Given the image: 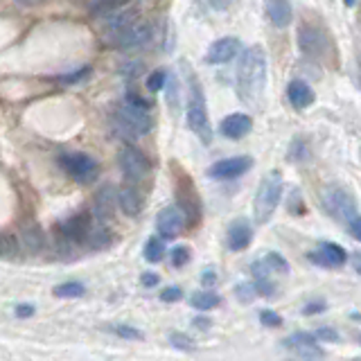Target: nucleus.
<instances>
[{"label": "nucleus", "instance_id": "1", "mask_svg": "<svg viewBox=\"0 0 361 361\" xmlns=\"http://www.w3.org/2000/svg\"><path fill=\"white\" fill-rule=\"evenodd\" d=\"M267 86V52L262 45L246 48L237 63V93L246 104H255Z\"/></svg>", "mask_w": 361, "mask_h": 361}, {"label": "nucleus", "instance_id": "2", "mask_svg": "<svg viewBox=\"0 0 361 361\" xmlns=\"http://www.w3.org/2000/svg\"><path fill=\"white\" fill-rule=\"evenodd\" d=\"M149 109H152V102L129 93L127 99L116 109V124L122 129V133L127 135V138L147 135L154 129V118H152Z\"/></svg>", "mask_w": 361, "mask_h": 361}, {"label": "nucleus", "instance_id": "3", "mask_svg": "<svg viewBox=\"0 0 361 361\" xmlns=\"http://www.w3.org/2000/svg\"><path fill=\"white\" fill-rule=\"evenodd\" d=\"M185 118H188V127L192 129V133L199 135L203 145H210L212 129H210L206 95H203V86L199 84L197 75L192 73L190 68H188V109H185Z\"/></svg>", "mask_w": 361, "mask_h": 361}, {"label": "nucleus", "instance_id": "4", "mask_svg": "<svg viewBox=\"0 0 361 361\" xmlns=\"http://www.w3.org/2000/svg\"><path fill=\"white\" fill-rule=\"evenodd\" d=\"M282 197V174L280 172H267L264 178L259 180V188H257V195L253 201V217L255 224H267L280 203Z\"/></svg>", "mask_w": 361, "mask_h": 361}, {"label": "nucleus", "instance_id": "5", "mask_svg": "<svg viewBox=\"0 0 361 361\" xmlns=\"http://www.w3.org/2000/svg\"><path fill=\"white\" fill-rule=\"evenodd\" d=\"M152 41V25L140 16L122 25L120 30L109 32V43L118 50H135Z\"/></svg>", "mask_w": 361, "mask_h": 361}, {"label": "nucleus", "instance_id": "6", "mask_svg": "<svg viewBox=\"0 0 361 361\" xmlns=\"http://www.w3.org/2000/svg\"><path fill=\"white\" fill-rule=\"evenodd\" d=\"M61 167L68 172V176H73L75 180H79V183H93V180L97 178V161L93 156L88 154H82V152H71V154H61L59 158Z\"/></svg>", "mask_w": 361, "mask_h": 361}, {"label": "nucleus", "instance_id": "7", "mask_svg": "<svg viewBox=\"0 0 361 361\" xmlns=\"http://www.w3.org/2000/svg\"><path fill=\"white\" fill-rule=\"evenodd\" d=\"M323 208L330 212L334 219L341 221L343 226L359 214L355 199L350 197L343 188H327L323 192Z\"/></svg>", "mask_w": 361, "mask_h": 361}, {"label": "nucleus", "instance_id": "8", "mask_svg": "<svg viewBox=\"0 0 361 361\" xmlns=\"http://www.w3.org/2000/svg\"><path fill=\"white\" fill-rule=\"evenodd\" d=\"M174 176H176V199L180 203V210H183L185 219H190V224H197L201 217V201L195 185H192V178L180 172L178 167H174Z\"/></svg>", "mask_w": 361, "mask_h": 361}, {"label": "nucleus", "instance_id": "9", "mask_svg": "<svg viewBox=\"0 0 361 361\" xmlns=\"http://www.w3.org/2000/svg\"><path fill=\"white\" fill-rule=\"evenodd\" d=\"M118 165L122 169L124 178L131 180V183H138V180H142L147 176V172H149V161H147V156L133 145L122 147L118 154Z\"/></svg>", "mask_w": 361, "mask_h": 361}, {"label": "nucleus", "instance_id": "10", "mask_svg": "<svg viewBox=\"0 0 361 361\" xmlns=\"http://www.w3.org/2000/svg\"><path fill=\"white\" fill-rule=\"evenodd\" d=\"M156 228L158 237H165V240H176V237L183 233L185 228V214L178 206H167L158 212L156 219Z\"/></svg>", "mask_w": 361, "mask_h": 361}, {"label": "nucleus", "instance_id": "11", "mask_svg": "<svg viewBox=\"0 0 361 361\" xmlns=\"http://www.w3.org/2000/svg\"><path fill=\"white\" fill-rule=\"evenodd\" d=\"M282 345H285L287 350H291L293 355L300 357V359H323L325 353L323 348L319 345V341H316V336L310 334V332H296L287 336L285 341H282Z\"/></svg>", "mask_w": 361, "mask_h": 361}, {"label": "nucleus", "instance_id": "12", "mask_svg": "<svg viewBox=\"0 0 361 361\" xmlns=\"http://www.w3.org/2000/svg\"><path fill=\"white\" fill-rule=\"evenodd\" d=\"M298 45H300V50L307 56L321 59V56H325L330 41H327V34L323 30L314 27V25H302L298 30Z\"/></svg>", "mask_w": 361, "mask_h": 361}, {"label": "nucleus", "instance_id": "13", "mask_svg": "<svg viewBox=\"0 0 361 361\" xmlns=\"http://www.w3.org/2000/svg\"><path fill=\"white\" fill-rule=\"evenodd\" d=\"M253 165V158L251 156H233V158H224V161L214 163L208 169V176L210 178H221V180H231L246 174L248 169Z\"/></svg>", "mask_w": 361, "mask_h": 361}, {"label": "nucleus", "instance_id": "14", "mask_svg": "<svg viewBox=\"0 0 361 361\" xmlns=\"http://www.w3.org/2000/svg\"><path fill=\"white\" fill-rule=\"evenodd\" d=\"M240 48H242V43L240 39H235V37H224V39H217L214 41L208 52H206V61L212 63V66H219V63H228L233 61L237 54H240Z\"/></svg>", "mask_w": 361, "mask_h": 361}, {"label": "nucleus", "instance_id": "15", "mask_svg": "<svg viewBox=\"0 0 361 361\" xmlns=\"http://www.w3.org/2000/svg\"><path fill=\"white\" fill-rule=\"evenodd\" d=\"M312 262L321 264V267H327V269H336V267H343L348 262V253L345 248H341L338 244H332V242H323L316 251H312L307 255Z\"/></svg>", "mask_w": 361, "mask_h": 361}, {"label": "nucleus", "instance_id": "16", "mask_svg": "<svg viewBox=\"0 0 361 361\" xmlns=\"http://www.w3.org/2000/svg\"><path fill=\"white\" fill-rule=\"evenodd\" d=\"M253 129V120L246 116V113H233V116H226L221 120V135H226V138L231 140H240L244 138V135H248Z\"/></svg>", "mask_w": 361, "mask_h": 361}, {"label": "nucleus", "instance_id": "17", "mask_svg": "<svg viewBox=\"0 0 361 361\" xmlns=\"http://www.w3.org/2000/svg\"><path fill=\"white\" fill-rule=\"evenodd\" d=\"M93 228V214L88 212H82V214H75V217L68 219L63 226H61V233L63 237H68L71 242H86V237Z\"/></svg>", "mask_w": 361, "mask_h": 361}, {"label": "nucleus", "instance_id": "18", "mask_svg": "<svg viewBox=\"0 0 361 361\" xmlns=\"http://www.w3.org/2000/svg\"><path fill=\"white\" fill-rule=\"evenodd\" d=\"M113 210H116V190L111 185L99 188L93 203V217L97 224H109L113 219Z\"/></svg>", "mask_w": 361, "mask_h": 361}, {"label": "nucleus", "instance_id": "19", "mask_svg": "<svg viewBox=\"0 0 361 361\" xmlns=\"http://www.w3.org/2000/svg\"><path fill=\"white\" fill-rule=\"evenodd\" d=\"M251 240H253V228L246 219H237L228 226L226 242H228L231 251H244V248H248V244H251Z\"/></svg>", "mask_w": 361, "mask_h": 361}, {"label": "nucleus", "instance_id": "20", "mask_svg": "<svg viewBox=\"0 0 361 361\" xmlns=\"http://www.w3.org/2000/svg\"><path fill=\"white\" fill-rule=\"evenodd\" d=\"M287 99L291 102L293 109L302 111V109H307V106L314 104L316 95H314V90H312L310 84L300 82V79H293V82H289V86H287Z\"/></svg>", "mask_w": 361, "mask_h": 361}, {"label": "nucleus", "instance_id": "21", "mask_svg": "<svg viewBox=\"0 0 361 361\" xmlns=\"http://www.w3.org/2000/svg\"><path fill=\"white\" fill-rule=\"evenodd\" d=\"M116 203L120 206V210L127 214V217H138L140 210H142V197H140V192L135 190L133 185H124L118 192Z\"/></svg>", "mask_w": 361, "mask_h": 361}, {"label": "nucleus", "instance_id": "22", "mask_svg": "<svg viewBox=\"0 0 361 361\" xmlns=\"http://www.w3.org/2000/svg\"><path fill=\"white\" fill-rule=\"evenodd\" d=\"M267 14L271 18L276 27L285 30L291 25L293 11H291V3L289 0H267Z\"/></svg>", "mask_w": 361, "mask_h": 361}, {"label": "nucleus", "instance_id": "23", "mask_svg": "<svg viewBox=\"0 0 361 361\" xmlns=\"http://www.w3.org/2000/svg\"><path fill=\"white\" fill-rule=\"evenodd\" d=\"M219 302H221V298L214 291H197L195 296L190 298V305L199 312H208L212 307H217Z\"/></svg>", "mask_w": 361, "mask_h": 361}, {"label": "nucleus", "instance_id": "24", "mask_svg": "<svg viewBox=\"0 0 361 361\" xmlns=\"http://www.w3.org/2000/svg\"><path fill=\"white\" fill-rule=\"evenodd\" d=\"M163 255H165V242H163V237H158V235L149 237V240H147V244H145V259H147V262L156 264V262H161Z\"/></svg>", "mask_w": 361, "mask_h": 361}, {"label": "nucleus", "instance_id": "25", "mask_svg": "<svg viewBox=\"0 0 361 361\" xmlns=\"http://www.w3.org/2000/svg\"><path fill=\"white\" fill-rule=\"evenodd\" d=\"M20 244L27 248V251H39L43 246V233L37 226H27V228L20 231Z\"/></svg>", "mask_w": 361, "mask_h": 361}, {"label": "nucleus", "instance_id": "26", "mask_svg": "<svg viewBox=\"0 0 361 361\" xmlns=\"http://www.w3.org/2000/svg\"><path fill=\"white\" fill-rule=\"evenodd\" d=\"M84 293H86V287L82 282H63V285L54 287L56 298H82Z\"/></svg>", "mask_w": 361, "mask_h": 361}, {"label": "nucleus", "instance_id": "27", "mask_svg": "<svg viewBox=\"0 0 361 361\" xmlns=\"http://www.w3.org/2000/svg\"><path fill=\"white\" fill-rule=\"evenodd\" d=\"M264 264L271 269V274H287V271H289L287 259L282 257L280 253H267V257H264Z\"/></svg>", "mask_w": 361, "mask_h": 361}, {"label": "nucleus", "instance_id": "28", "mask_svg": "<svg viewBox=\"0 0 361 361\" xmlns=\"http://www.w3.org/2000/svg\"><path fill=\"white\" fill-rule=\"evenodd\" d=\"M109 330L113 334H118L120 338H129V341H142V338H145V334L140 330H135V327H131V325H111Z\"/></svg>", "mask_w": 361, "mask_h": 361}, {"label": "nucleus", "instance_id": "29", "mask_svg": "<svg viewBox=\"0 0 361 361\" xmlns=\"http://www.w3.org/2000/svg\"><path fill=\"white\" fill-rule=\"evenodd\" d=\"M235 296H237V300H240V302L248 305L251 300H255L257 289H255L253 282H240V285L235 287Z\"/></svg>", "mask_w": 361, "mask_h": 361}, {"label": "nucleus", "instance_id": "30", "mask_svg": "<svg viewBox=\"0 0 361 361\" xmlns=\"http://www.w3.org/2000/svg\"><path fill=\"white\" fill-rule=\"evenodd\" d=\"M165 84H167V71H163V68H158V71H154L152 75H147V88H149L152 93L163 90Z\"/></svg>", "mask_w": 361, "mask_h": 361}, {"label": "nucleus", "instance_id": "31", "mask_svg": "<svg viewBox=\"0 0 361 361\" xmlns=\"http://www.w3.org/2000/svg\"><path fill=\"white\" fill-rule=\"evenodd\" d=\"M169 343H172L176 350H185V353H192V350H195V341H192V338L188 334H183V332L169 334Z\"/></svg>", "mask_w": 361, "mask_h": 361}, {"label": "nucleus", "instance_id": "32", "mask_svg": "<svg viewBox=\"0 0 361 361\" xmlns=\"http://www.w3.org/2000/svg\"><path fill=\"white\" fill-rule=\"evenodd\" d=\"M307 154H310V149H307V145H305L302 138H296V140L291 142V147H289V158H291V161L302 163Z\"/></svg>", "mask_w": 361, "mask_h": 361}, {"label": "nucleus", "instance_id": "33", "mask_svg": "<svg viewBox=\"0 0 361 361\" xmlns=\"http://www.w3.org/2000/svg\"><path fill=\"white\" fill-rule=\"evenodd\" d=\"M190 248L188 246H176L174 251H172V264L176 267V269H180L183 264H188L190 262Z\"/></svg>", "mask_w": 361, "mask_h": 361}, {"label": "nucleus", "instance_id": "34", "mask_svg": "<svg viewBox=\"0 0 361 361\" xmlns=\"http://www.w3.org/2000/svg\"><path fill=\"white\" fill-rule=\"evenodd\" d=\"M259 323H262L264 327H280L282 319H280V314H276L274 310H262L259 312Z\"/></svg>", "mask_w": 361, "mask_h": 361}, {"label": "nucleus", "instance_id": "35", "mask_svg": "<svg viewBox=\"0 0 361 361\" xmlns=\"http://www.w3.org/2000/svg\"><path fill=\"white\" fill-rule=\"evenodd\" d=\"M16 253V244L11 237L7 235H0V257H11Z\"/></svg>", "mask_w": 361, "mask_h": 361}, {"label": "nucleus", "instance_id": "36", "mask_svg": "<svg viewBox=\"0 0 361 361\" xmlns=\"http://www.w3.org/2000/svg\"><path fill=\"white\" fill-rule=\"evenodd\" d=\"M183 298V289L180 287H167L165 291H161V300L163 302H176Z\"/></svg>", "mask_w": 361, "mask_h": 361}, {"label": "nucleus", "instance_id": "37", "mask_svg": "<svg viewBox=\"0 0 361 361\" xmlns=\"http://www.w3.org/2000/svg\"><path fill=\"white\" fill-rule=\"evenodd\" d=\"M88 73H90V68H82V71H77V73L66 75V77H63V82H66V84H77V82H84V79L88 77Z\"/></svg>", "mask_w": 361, "mask_h": 361}, {"label": "nucleus", "instance_id": "38", "mask_svg": "<svg viewBox=\"0 0 361 361\" xmlns=\"http://www.w3.org/2000/svg\"><path fill=\"white\" fill-rule=\"evenodd\" d=\"M314 336L316 338H323V341H338V338H341V336H338V332L332 330V327H321V330L316 332Z\"/></svg>", "mask_w": 361, "mask_h": 361}, {"label": "nucleus", "instance_id": "39", "mask_svg": "<svg viewBox=\"0 0 361 361\" xmlns=\"http://www.w3.org/2000/svg\"><path fill=\"white\" fill-rule=\"evenodd\" d=\"M345 228H348V233H350V235L355 237V240H361V219H359V214L345 224Z\"/></svg>", "mask_w": 361, "mask_h": 361}, {"label": "nucleus", "instance_id": "40", "mask_svg": "<svg viewBox=\"0 0 361 361\" xmlns=\"http://www.w3.org/2000/svg\"><path fill=\"white\" fill-rule=\"evenodd\" d=\"M18 319H30V316H34V305L30 302H23V305H16V312H14Z\"/></svg>", "mask_w": 361, "mask_h": 361}, {"label": "nucleus", "instance_id": "41", "mask_svg": "<svg viewBox=\"0 0 361 361\" xmlns=\"http://www.w3.org/2000/svg\"><path fill=\"white\" fill-rule=\"evenodd\" d=\"M323 310H325V302H323V300H319V302H307V305L302 307V314H305V316H310V314H321Z\"/></svg>", "mask_w": 361, "mask_h": 361}, {"label": "nucleus", "instance_id": "42", "mask_svg": "<svg viewBox=\"0 0 361 361\" xmlns=\"http://www.w3.org/2000/svg\"><path fill=\"white\" fill-rule=\"evenodd\" d=\"M201 282H203L206 287H212L214 282H217V274H214V269H206V271H203Z\"/></svg>", "mask_w": 361, "mask_h": 361}, {"label": "nucleus", "instance_id": "43", "mask_svg": "<svg viewBox=\"0 0 361 361\" xmlns=\"http://www.w3.org/2000/svg\"><path fill=\"white\" fill-rule=\"evenodd\" d=\"M300 201H302V199H300V192H298V190H293L291 195H289V203H287L289 212H298V210H296V206H298Z\"/></svg>", "mask_w": 361, "mask_h": 361}, {"label": "nucleus", "instance_id": "44", "mask_svg": "<svg viewBox=\"0 0 361 361\" xmlns=\"http://www.w3.org/2000/svg\"><path fill=\"white\" fill-rule=\"evenodd\" d=\"M140 282L145 287H156L158 285V276L156 274H142L140 276Z\"/></svg>", "mask_w": 361, "mask_h": 361}, {"label": "nucleus", "instance_id": "45", "mask_svg": "<svg viewBox=\"0 0 361 361\" xmlns=\"http://www.w3.org/2000/svg\"><path fill=\"white\" fill-rule=\"evenodd\" d=\"M195 325L199 327V330H208V327H210V321H208V319H201V316H199V319H195Z\"/></svg>", "mask_w": 361, "mask_h": 361}, {"label": "nucleus", "instance_id": "46", "mask_svg": "<svg viewBox=\"0 0 361 361\" xmlns=\"http://www.w3.org/2000/svg\"><path fill=\"white\" fill-rule=\"evenodd\" d=\"M16 5H23V7H32V5H39L41 0H14Z\"/></svg>", "mask_w": 361, "mask_h": 361}, {"label": "nucleus", "instance_id": "47", "mask_svg": "<svg viewBox=\"0 0 361 361\" xmlns=\"http://www.w3.org/2000/svg\"><path fill=\"white\" fill-rule=\"evenodd\" d=\"M343 3H345L348 7H355V5H357V0H343Z\"/></svg>", "mask_w": 361, "mask_h": 361}, {"label": "nucleus", "instance_id": "48", "mask_svg": "<svg viewBox=\"0 0 361 361\" xmlns=\"http://www.w3.org/2000/svg\"><path fill=\"white\" fill-rule=\"evenodd\" d=\"M124 3H131V0H124Z\"/></svg>", "mask_w": 361, "mask_h": 361}]
</instances>
